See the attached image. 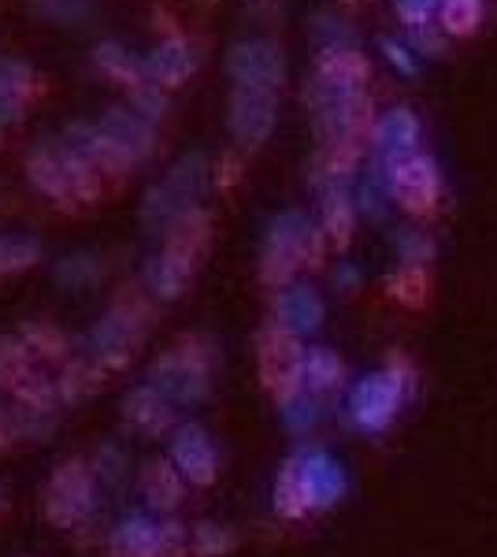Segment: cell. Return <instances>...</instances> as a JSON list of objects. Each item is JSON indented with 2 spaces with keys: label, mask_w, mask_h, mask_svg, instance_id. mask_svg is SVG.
Listing matches in <instances>:
<instances>
[{
  "label": "cell",
  "mask_w": 497,
  "mask_h": 557,
  "mask_svg": "<svg viewBox=\"0 0 497 557\" xmlns=\"http://www.w3.org/2000/svg\"><path fill=\"white\" fill-rule=\"evenodd\" d=\"M320 60H315V123L323 134V149H357V134L364 123V78L368 64L360 57V41L349 23L320 15L315 23Z\"/></svg>",
  "instance_id": "1"
},
{
  "label": "cell",
  "mask_w": 497,
  "mask_h": 557,
  "mask_svg": "<svg viewBox=\"0 0 497 557\" xmlns=\"http://www.w3.org/2000/svg\"><path fill=\"white\" fill-rule=\"evenodd\" d=\"M349 494V472L323 446H297L275 480V513L301 520L341 506Z\"/></svg>",
  "instance_id": "2"
},
{
  "label": "cell",
  "mask_w": 497,
  "mask_h": 557,
  "mask_svg": "<svg viewBox=\"0 0 497 557\" xmlns=\"http://www.w3.org/2000/svg\"><path fill=\"white\" fill-rule=\"evenodd\" d=\"M415 398V372L409 361H390L372 375H360L346 394V412L352 428L364 435H386L405 406Z\"/></svg>",
  "instance_id": "3"
},
{
  "label": "cell",
  "mask_w": 497,
  "mask_h": 557,
  "mask_svg": "<svg viewBox=\"0 0 497 557\" xmlns=\"http://www.w3.org/2000/svg\"><path fill=\"white\" fill-rule=\"evenodd\" d=\"M26 175L45 197L57 205H86L101 194V172L67 146V141H41L26 157Z\"/></svg>",
  "instance_id": "4"
},
{
  "label": "cell",
  "mask_w": 497,
  "mask_h": 557,
  "mask_svg": "<svg viewBox=\"0 0 497 557\" xmlns=\"http://www.w3.org/2000/svg\"><path fill=\"white\" fill-rule=\"evenodd\" d=\"M215 372V349L201 335L178 338L167 354H160L149 368V386H157L171 406H194L208 394Z\"/></svg>",
  "instance_id": "5"
},
{
  "label": "cell",
  "mask_w": 497,
  "mask_h": 557,
  "mask_svg": "<svg viewBox=\"0 0 497 557\" xmlns=\"http://www.w3.org/2000/svg\"><path fill=\"white\" fill-rule=\"evenodd\" d=\"M204 238H208V220L201 209L183 215V220L167 231V249L160 257H152L146 264V275H141L152 298L171 301L186 290L189 278H194L197 257H201V249H204Z\"/></svg>",
  "instance_id": "6"
},
{
  "label": "cell",
  "mask_w": 497,
  "mask_h": 557,
  "mask_svg": "<svg viewBox=\"0 0 497 557\" xmlns=\"http://www.w3.org/2000/svg\"><path fill=\"white\" fill-rule=\"evenodd\" d=\"M204 186H208V160L201 152H189L141 201V223H146L149 235H167L183 215L194 212Z\"/></svg>",
  "instance_id": "7"
},
{
  "label": "cell",
  "mask_w": 497,
  "mask_h": 557,
  "mask_svg": "<svg viewBox=\"0 0 497 557\" xmlns=\"http://www.w3.org/2000/svg\"><path fill=\"white\" fill-rule=\"evenodd\" d=\"M323 231L320 223H312L305 212H283L271 220L264 253H260V275L271 286H286L297 275V268H305L309 260L320 257Z\"/></svg>",
  "instance_id": "8"
},
{
  "label": "cell",
  "mask_w": 497,
  "mask_h": 557,
  "mask_svg": "<svg viewBox=\"0 0 497 557\" xmlns=\"http://www.w3.org/2000/svg\"><path fill=\"white\" fill-rule=\"evenodd\" d=\"M45 517L52 520L57 528H83L89 517L101 509V483H97L94 469L78 457L57 465V472L49 475L41 494Z\"/></svg>",
  "instance_id": "9"
},
{
  "label": "cell",
  "mask_w": 497,
  "mask_h": 557,
  "mask_svg": "<svg viewBox=\"0 0 497 557\" xmlns=\"http://www.w3.org/2000/svg\"><path fill=\"white\" fill-rule=\"evenodd\" d=\"M141 335H146V309L138 301H120L94 323L86 338V357H94L104 372L126 368L131 357L138 354Z\"/></svg>",
  "instance_id": "10"
},
{
  "label": "cell",
  "mask_w": 497,
  "mask_h": 557,
  "mask_svg": "<svg viewBox=\"0 0 497 557\" xmlns=\"http://www.w3.org/2000/svg\"><path fill=\"white\" fill-rule=\"evenodd\" d=\"M378 178H383L386 190H390V201L409 212L435 209L442 197V168H438V160L423 149L415 152V157L401 160V164H394L390 172H378Z\"/></svg>",
  "instance_id": "11"
},
{
  "label": "cell",
  "mask_w": 497,
  "mask_h": 557,
  "mask_svg": "<svg viewBox=\"0 0 497 557\" xmlns=\"http://www.w3.org/2000/svg\"><path fill=\"white\" fill-rule=\"evenodd\" d=\"M278 120L275 86H234L231 94V134L241 149H260Z\"/></svg>",
  "instance_id": "12"
},
{
  "label": "cell",
  "mask_w": 497,
  "mask_h": 557,
  "mask_svg": "<svg viewBox=\"0 0 497 557\" xmlns=\"http://www.w3.org/2000/svg\"><path fill=\"white\" fill-rule=\"evenodd\" d=\"M167 461L175 465V472L194 487H208L220 475V450H215L212 435L201 424H175L167 438Z\"/></svg>",
  "instance_id": "13"
},
{
  "label": "cell",
  "mask_w": 497,
  "mask_h": 557,
  "mask_svg": "<svg viewBox=\"0 0 497 557\" xmlns=\"http://www.w3.org/2000/svg\"><path fill=\"white\" fill-rule=\"evenodd\" d=\"M323 320H327V301L309 283H286L275 294V327L286 331L294 343H309L320 335Z\"/></svg>",
  "instance_id": "14"
},
{
  "label": "cell",
  "mask_w": 497,
  "mask_h": 557,
  "mask_svg": "<svg viewBox=\"0 0 497 557\" xmlns=\"http://www.w3.org/2000/svg\"><path fill=\"white\" fill-rule=\"evenodd\" d=\"M420 152V120L409 108H390V112L378 115L372 131V164L375 172H390L394 164L409 160Z\"/></svg>",
  "instance_id": "15"
},
{
  "label": "cell",
  "mask_w": 497,
  "mask_h": 557,
  "mask_svg": "<svg viewBox=\"0 0 497 557\" xmlns=\"http://www.w3.org/2000/svg\"><path fill=\"white\" fill-rule=\"evenodd\" d=\"M175 520H157L152 513H131L108 532L112 557H164V543Z\"/></svg>",
  "instance_id": "16"
},
{
  "label": "cell",
  "mask_w": 497,
  "mask_h": 557,
  "mask_svg": "<svg viewBox=\"0 0 497 557\" xmlns=\"http://www.w3.org/2000/svg\"><path fill=\"white\" fill-rule=\"evenodd\" d=\"M227 71L234 86H283V57L264 38L238 41L227 57Z\"/></svg>",
  "instance_id": "17"
},
{
  "label": "cell",
  "mask_w": 497,
  "mask_h": 557,
  "mask_svg": "<svg viewBox=\"0 0 497 557\" xmlns=\"http://www.w3.org/2000/svg\"><path fill=\"white\" fill-rule=\"evenodd\" d=\"M341 383H346V364H341V357L334 354V349L301 346L290 391H305V394H312L315 401H327L334 391H341Z\"/></svg>",
  "instance_id": "18"
},
{
  "label": "cell",
  "mask_w": 497,
  "mask_h": 557,
  "mask_svg": "<svg viewBox=\"0 0 497 557\" xmlns=\"http://www.w3.org/2000/svg\"><path fill=\"white\" fill-rule=\"evenodd\" d=\"M123 417H126V424H131L134 431H141V435H149V438L171 435V428L178 424V409L171 406L164 394H160L157 386H149V383L134 386V391L126 394Z\"/></svg>",
  "instance_id": "19"
},
{
  "label": "cell",
  "mask_w": 497,
  "mask_h": 557,
  "mask_svg": "<svg viewBox=\"0 0 497 557\" xmlns=\"http://www.w3.org/2000/svg\"><path fill=\"white\" fill-rule=\"evenodd\" d=\"M63 141H67L75 152H83L89 164H94L97 172H104V175H123V172H131V168H134V160L126 157V152L115 146L108 134H101L97 123H71L67 138H63Z\"/></svg>",
  "instance_id": "20"
},
{
  "label": "cell",
  "mask_w": 497,
  "mask_h": 557,
  "mask_svg": "<svg viewBox=\"0 0 497 557\" xmlns=\"http://www.w3.org/2000/svg\"><path fill=\"white\" fill-rule=\"evenodd\" d=\"M97 127H101V134H108V138L120 146L126 157L138 164V160H146L152 152V141H157V134H152V123L141 120L134 108H108V112L97 120Z\"/></svg>",
  "instance_id": "21"
},
{
  "label": "cell",
  "mask_w": 497,
  "mask_h": 557,
  "mask_svg": "<svg viewBox=\"0 0 497 557\" xmlns=\"http://www.w3.org/2000/svg\"><path fill=\"white\" fill-rule=\"evenodd\" d=\"M141 67H146V83L178 86L197 71V52L186 38H167L149 52V60H141Z\"/></svg>",
  "instance_id": "22"
},
{
  "label": "cell",
  "mask_w": 497,
  "mask_h": 557,
  "mask_svg": "<svg viewBox=\"0 0 497 557\" xmlns=\"http://www.w3.org/2000/svg\"><path fill=\"white\" fill-rule=\"evenodd\" d=\"M141 498H146L149 513H171V509L183 506L186 480L175 472L171 461H152L141 469Z\"/></svg>",
  "instance_id": "23"
},
{
  "label": "cell",
  "mask_w": 497,
  "mask_h": 557,
  "mask_svg": "<svg viewBox=\"0 0 497 557\" xmlns=\"http://www.w3.org/2000/svg\"><path fill=\"white\" fill-rule=\"evenodd\" d=\"M34 94V71L15 57H0V127L20 123Z\"/></svg>",
  "instance_id": "24"
},
{
  "label": "cell",
  "mask_w": 497,
  "mask_h": 557,
  "mask_svg": "<svg viewBox=\"0 0 497 557\" xmlns=\"http://www.w3.org/2000/svg\"><path fill=\"white\" fill-rule=\"evenodd\" d=\"M104 380V368L94 357H67L60 368V375L52 380L60 401H83L86 394H94Z\"/></svg>",
  "instance_id": "25"
},
{
  "label": "cell",
  "mask_w": 497,
  "mask_h": 557,
  "mask_svg": "<svg viewBox=\"0 0 497 557\" xmlns=\"http://www.w3.org/2000/svg\"><path fill=\"white\" fill-rule=\"evenodd\" d=\"M38 372H41L38 361H34L30 349H26L20 338L0 335V391H8L15 398Z\"/></svg>",
  "instance_id": "26"
},
{
  "label": "cell",
  "mask_w": 497,
  "mask_h": 557,
  "mask_svg": "<svg viewBox=\"0 0 497 557\" xmlns=\"http://www.w3.org/2000/svg\"><path fill=\"white\" fill-rule=\"evenodd\" d=\"M397 12L405 20V30L412 38L415 52H438V30H435V15H438V0H397Z\"/></svg>",
  "instance_id": "27"
},
{
  "label": "cell",
  "mask_w": 497,
  "mask_h": 557,
  "mask_svg": "<svg viewBox=\"0 0 497 557\" xmlns=\"http://www.w3.org/2000/svg\"><path fill=\"white\" fill-rule=\"evenodd\" d=\"M15 338H20L26 349H30L34 361H67V357H71L67 335H63L60 327H52V323H45V320L23 323Z\"/></svg>",
  "instance_id": "28"
},
{
  "label": "cell",
  "mask_w": 497,
  "mask_h": 557,
  "mask_svg": "<svg viewBox=\"0 0 497 557\" xmlns=\"http://www.w3.org/2000/svg\"><path fill=\"white\" fill-rule=\"evenodd\" d=\"M94 60L108 78H115V83H123V86L146 83V67H141V60L134 57L131 49H123L120 41H101L94 49Z\"/></svg>",
  "instance_id": "29"
},
{
  "label": "cell",
  "mask_w": 497,
  "mask_h": 557,
  "mask_svg": "<svg viewBox=\"0 0 497 557\" xmlns=\"http://www.w3.org/2000/svg\"><path fill=\"white\" fill-rule=\"evenodd\" d=\"M41 260V242L30 235H0V275L26 272Z\"/></svg>",
  "instance_id": "30"
},
{
  "label": "cell",
  "mask_w": 497,
  "mask_h": 557,
  "mask_svg": "<svg viewBox=\"0 0 497 557\" xmlns=\"http://www.w3.org/2000/svg\"><path fill=\"white\" fill-rule=\"evenodd\" d=\"M435 20L446 34L464 38V34H472L479 20H483V0H438Z\"/></svg>",
  "instance_id": "31"
},
{
  "label": "cell",
  "mask_w": 497,
  "mask_h": 557,
  "mask_svg": "<svg viewBox=\"0 0 497 557\" xmlns=\"http://www.w3.org/2000/svg\"><path fill=\"white\" fill-rule=\"evenodd\" d=\"M394 249H397L401 268L412 275H420L423 268L435 260V238H431L427 231H401V235L394 238Z\"/></svg>",
  "instance_id": "32"
},
{
  "label": "cell",
  "mask_w": 497,
  "mask_h": 557,
  "mask_svg": "<svg viewBox=\"0 0 497 557\" xmlns=\"http://www.w3.org/2000/svg\"><path fill=\"white\" fill-rule=\"evenodd\" d=\"M52 275H57V283L67 286V290H83V286L101 278V264L86 253H75V257H63Z\"/></svg>",
  "instance_id": "33"
},
{
  "label": "cell",
  "mask_w": 497,
  "mask_h": 557,
  "mask_svg": "<svg viewBox=\"0 0 497 557\" xmlns=\"http://www.w3.org/2000/svg\"><path fill=\"white\" fill-rule=\"evenodd\" d=\"M94 4L97 0H34V12L45 15V20H52V23L75 26V23L89 20Z\"/></svg>",
  "instance_id": "34"
},
{
  "label": "cell",
  "mask_w": 497,
  "mask_h": 557,
  "mask_svg": "<svg viewBox=\"0 0 497 557\" xmlns=\"http://www.w3.org/2000/svg\"><path fill=\"white\" fill-rule=\"evenodd\" d=\"M234 546V535L223 524H197L189 535V550L194 557H223Z\"/></svg>",
  "instance_id": "35"
},
{
  "label": "cell",
  "mask_w": 497,
  "mask_h": 557,
  "mask_svg": "<svg viewBox=\"0 0 497 557\" xmlns=\"http://www.w3.org/2000/svg\"><path fill=\"white\" fill-rule=\"evenodd\" d=\"M378 52H383L386 64H390V67L397 71V75H405V78H415V75H420V52H415L409 41L378 38Z\"/></svg>",
  "instance_id": "36"
},
{
  "label": "cell",
  "mask_w": 497,
  "mask_h": 557,
  "mask_svg": "<svg viewBox=\"0 0 497 557\" xmlns=\"http://www.w3.org/2000/svg\"><path fill=\"white\" fill-rule=\"evenodd\" d=\"M131 108L141 115V120L157 123V120H164V112H167V97L160 94V86L138 83V86H131Z\"/></svg>",
  "instance_id": "37"
},
{
  "label": "cell",
  "mask_w": 497,
  "mask_h": 557,
  "mask_svg": "<svg viewBox=\"0 0 497 557\" xmlns=\"http://www.w3.org/2000/svg\"><path fill=\"white\" fill-rule=\"evenodd\" d=\"M89 469H94L97 483H104V487H115V483H123V475H126V454L120 450V446H101Z\"/></svg>",
  "instance_id": "38"
},
{
  "label": "cell",
  "mask_w": 497,
  "mask_h": 557,
  "mask_svg": "<svg viewBox=\"0 0 497 557\" xmlns=\"http://www.w3.org/2000/svg\"><path fill=\"white\" fill-rule=\"evenodd\" d=\"M12 428H15V438H45L52 431V412H38V409H23L15 406L12 409Z\"/></svg>",
  "instance_id": "39"
},
{
  "label": "cell",
  "mask_w": 497,
  "mask_h": 557,
  "mask_svg": "<svg viewBox=\"0 0 497 557\" xmlns=\"http://www.w3.org/2000/svg\"><path fill=\"white\" fill-rule=\"evenodd\" d=\"M15 438V428H12V409L0 406V450Z\"/></svg>",
  "instance_id": "40"
},
{
  "label": "cell",
  "mask_w": 497,
  "mask_h": 557,
  "mask_svg": "<svg viewBox=\"0 0 497 557\" xmlns=\"http://www.w3.org/2000/svg\"><path fill=\"white\" fill-rule=\"evenodd\" d=\"M334 283L346 286V290H352V283H357V268H352V264H341L338 272H334Z\"/></svg>",
  "instance_id": "41"
},
{
  "label": "cell",
  "mask_w": 497,
  "mask_h": 557,
  "mask_svg": "<svg viewBox=\"0 0 497 557\" xmlns=\"http://www.w3.org/2000/svg\"><path fill=\"white\" fill-rule=\"evenodd\" d=\"M0 509H4V487H0Z\"/></svg>",
  "instance_id": "42"
}]
</instances>
